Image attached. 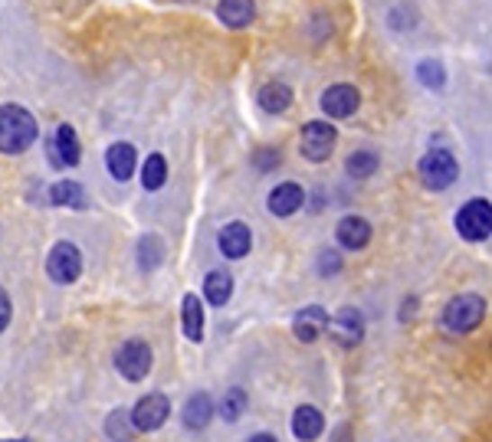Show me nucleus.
Here are the masks:
<instances>
[{
  "mask_svg": "<svg viewBox=\"0 0 492 442\" xmlns=\"http://www.w3.org/2000/svg\"><path fill=\"white\" fill-rule=\"evenodd\" d=\"M37 135V118L23 105H0V154H23Z\"/></svg>",
  "mask_w": 492,
  "mask_h": 442,
  "instance_id": "nucleus-1",
  "label": "nucleus"
},
{
  "mask_svg": "<svg viewBox=\"0 0 492 442\" xmlns=\"http://www.w3.org/2000/svg\"><path fill=\"white\" fill-rule=\"evenodd\" d=\"M483 318H486V298L473 295V292L450 298V305L443 308V325H447V331H453V334L476 331V328L483 325Z\"/></svg>",
  "mask_w": 492,
  "mask_h": 442,
  "instance_id": "nucleus-2",
  "label": "nucleus"
},
{
  "mask_svg": "<svg viewBox=\"0 0 492 442\" xmlns=\"http://www.w3.org/2000/svg\"><path fill=\"white\" fill-rule=\"evenodd\" d=\"M417 171H420L424 187L447 190V187H453V181L460 177V164H456V158L447 151V148H433V151H427L420 158Z\"/></svg>",
  "mask_w": 492,
  "mask_h": 442,
  "instance_id": "nucleus-3",
  "label": "nucleus"
},
{
  "mask_svg": "<svg viewBox=\"0 0 492 442\" xmlns=\"http://www.w3.org/2000/svg\"><path fill=\"white\" fill-rule=\"evenodd\" d=\"M456 233L463 236L466 243H483L492 233V207L489 200L476 197L469 200L460 213H456Z\"/></svg>",
  "mask_w": 492,
  "mask_h": 442,
  "instance_id": "nucleus-4",
  "label": "nucleus"
},
{
  "mask_svg": "<svg viewBox=\"0 0 492 442\" xmlns=\"http://www.w3.org/2000/svg\"><path fill=\"white\" fill-rule=\"evenodd\" d=\"M151 361H155V357H151V347H148V341H141V338H128L119 351H115V367H119V374L128 383H141V380L151 374Z\"/></svg>",
  "mask_w": 492,
  "mask_h": 442,
  "instance_id": "nucleus-5",
  "label": "nucleus"
},
{
  "mask_svg": "<svg viewBox=\"0 0 492 442\" xmlns=\"http://www.w3.org/2000/svg\"><path fill=\"white\" fill-rule=\"evenodd\" d=\"M335 141H338L335 125H328V122H305V125H302V135H299V151L305 161L322 164L332 158Z\"/></svg>",
  "mask_w": 492,
  "mask_h": 442,
  "instance_id": "nucleus-6",
  "label": "nucleus"
},
{
  "mask_svg": "<svg viewBox=\"0 0 492 442\" xmlns=\"http://www.w3.org/2000/svg\"><path fill=\"white\" fill-rule=\"evenodd\" d=\"M132 426H135V433H155L168 423V416H171V400L164 397V393H145V397L138 400L132 410Z\"/></svg>",
  "mask_w": 492,
  "mask_h": 442,
  "instance_id": "nucleus-7",
  "label": "nucleus"
},
{
  "mask_svg": "<svg viewBox=\"0 0 492 442\" xmlns=\"http://www.w3.org/2000/svg\"><path fill=\"white\" fill-rule=\"evenodd\" d=\"M46 272H50V279L56 282V285H73L76 279L82 275V253L79 246L73 243H56L53 249H50V256H46Z\"/></svg>",
  "mask_w": 492,
  "mask_h": 442,
  "instance_id": "nucleus-8",
  "label": "nucleus"
},
{
  "mask_svg": "<svg viewBox=\"0 0 492 442\" xmlns=\"http://www.w3.org/2000/svg\"><path fill=\"white\" fill-rule=\"evenodd\" d=\"M328 331H332V338H335L342 347H355V344H361V338H365V318H361L358 308H342V311L328 321Z\"/></svg>",
  "mask_w": 492,
  "mask_h": 442,
  "instance_id": "nucleus-9",
  "label": "nucleus"
},
{
  "mask_svg": "<svg viewBox=\"0 0 492 442\" xmlns=\"http://www.w3.org/2000/svg\"><path fill=\"white\" fill-rule=\"evenodd\" d=\"M358 105H361V95H358L355 86H345V82H338L332 89L322 92V112L328 118H348L355 115Z\"/></svg>",
  "mask_w": 492,
  "mask_h": 442,
  "instance_id": "nucleus-10",
  "label": "nucleus"
},
{
  "mask_svg": "<svg viewBox=\"0 0 492 442\" xmlns=\"http://www.w3.org/2000/svg\"><path fill=\"white\" fill-rule=\"evenodd\" d=\"M325 328H328V311L322 305L302 308L299 315L292 318V334H296V338H299L302 344L319 341L322 334H325Z\"/></svg>",
  "mask_w": 492,
  "mask_h": 442,
  "instance_id": "nucleus-11",
  "label": "nucleus"
},
{
  "mask_svg": "<svg viewBox=\"0 0 492 442\" xmlns=\"http://www.w3.org/2000/svg\"><path fill=\"white\" fill-rule=\"evenodd\" d=\"M217 246L227 259H243V256L250 253V246H253V233H250V226L237 220V223H227L220 230Z\"/></svg>",
  "mask_w": 492,
  "mask_h": 442,
  "instance_id": "nucleus-12",
  "label": "nucleus"
},
{
  "mask_svg": "<svg viewBox=\"0 0 492 442\" xmlns=\"http://www.w3.org/2000/svg\"><path fill=\"white\" fill-rule=\"evenodd\" d=\"M325 429V416H322L319 406L302 403L296 413H292V436L299 442H315Z\"/></svg>",
  "mask_w": 492,
  "mask_h": 442,
  "instance_id": "nucleus-13",
  "label": "nucleus"
},
{
  "mask_svg": "<svg viewBox=\"0 0 492 442\" xmlns=\"http://www.w3.org/2000/svg\"><path fill=\"white\" fill-rule=\"evenodd\" d=\"M302 203H305V190H302L299 184H292V181L273 187V194H269V200H266V207H269L273 217H292Z\"/></svg>",
  "mask_w": 492,
  "mask_h": 442,
  "instance_id": "nucleus-14",
  "label": "nucleus"
},
{
  "mask_svg": "<svg viewBox=\"0 0 492 442\" xmlns=\"http://www.w3.org/2000/svg\"><path fill=\"white\" fill-rule=\"evenodd\" d=\"M335 239L342 243V249L358 253V249H365V246L371 243V223H368L365 217H355V213H351V217H345L338 223Z\"/></svg>",
  "mask_w": 492,
  "mask_h": 442,
  "instance_id": "nucleus-15",
  "label": "nucleus"
},
{
  "mask_svg": "<svg viewBox=\"0 0 492 442\" xmlns=\"http://www.w3.org/2000/svg\"><path fill=\"white\" fill-rule=\"evenodd\" d=\"M53 164L56 167H76L82 158V148H79V138H76L73 125H59L56 128V135H53Z\"/></svg>",
  "mask_w": 492,
  "mask_h": 442,
  "instance_id": "nucleus-16",
  "label": "nucleus"
},
{
  "mask_svg": "<svg viewBox=\"0 0 492 442\" xmlns=\"http://www.w3.org/2000/svg\"><path fill=\"white\" fill-rule=\"evenodd\" d=\"M214 419V400H210L207 390H201V393H194L187 403H184L181 410V423L184 429H191V433H197V429H204V426Z\"/></svg>",
  "mask_w": 492,
  "mask_h": 442,
  "instance_id": "nucleus-17",
  "label": "nucleus"
},
{
  "mask_svg": "<svg viewBox=\"0 0 492 442\" xmlns=\"http://www.w3.org/2000/svg\"><path fill=\"white\" fill-rule=\"evenodd\" d=\"M105 164H109V174L115 181H128L132 174H135V164H138V154L135 148L128 145V141H115V145L105 151Z\"/></svg>",
  "mask_w": 492,
  "mask_h": 442,
  "instance_id": "nucleus-18",
  "label": "nucleus"
},
{
  "mask_svg": "<svg viewBox=\"0 0 492 442\" xmlns=\"http://www.w3.org/2000/svg\"><path fill=\"white\" fill-rule=\"evenodd\" d=\"M217 17L223 20V27L243 30V27L253 23L256 4H253V0H223V4L217 7Z\"/></svg>",
  "mask_w": 492,
  "mask_h": 442,
  "instance_id": "nucleus-19",
  "label": "nucleus"
},
{
  "mask_svg": "<svg viewBox=\"0 0 492 442\" xmlns=\"http://www.w3.org/2000/svg\"><path fill=\"white\" fill-rule=\"evenodd\" d=\"M233 295V275L223 269H214L207 272V279H204V298H207L210 305L223 308Z\"/></svg>",
  "mask_w": 492,
  "mask_h": 442,
  "instance_id": "nucleus-20",
  "label": "nucleus"
},
{
  "mask_svg": "<svg viewBox=\"0 0 492 442\" xmlns=\"http://www.w3.org/2000/svg\"><path fill=\"white\" fill-rule=\"evenodd\" d=\"M181 321H184V334H187V341H201L204 338V305L201 298L187 292L181 302Z\"/></svg>",
  "mask_w": 492,
  "mask_h": 442,
  "instance_id": "nucleus-21",
  "label": "nucleus"
},
{
  "mask_svg": "<svg viewBox=\"0 0 492 442\" xmlns=\"http://www.w3.org/2000/svg\"><path fill=\"white\" fill-rule=\"evenodd\" d=\"M292 105V89L286 82H266L260 89V109L269 112V115H283Z\"/></svg>",
  "mask_w": 492,
  "mask_h": 442,
  "instance_id": "nucleus-22",
  "label": "nucleus"
},
{
  "mask_svg": "<svg viewBox=\"0 0 492 442\" xmlns=\"http://www.w3.org/2000/svg\"><path fill=\"white\" fill-rule=\"evenodd\" d=\"M50 203H56V207L82 210L86 207V194H82V187L76 181H59L50 187Z\"/></svg>",
  "mask_w": 492,
  "mask_h": 442,
  "instance_id": "nucleus-23",
  "label": "nucleus"
},
{
  "mask_svg": "<svg viewBox=\"0 0 492 442\" xmlns=\"http://www.w3.org/2000/svg\"><path fill=\"white\" fill-rule=\"evenodd\" d=\"M246 403H250V397H246L243 387H230L223 397H220V406L214 410V413H220L227 423H237L240 416L246 413Z\"/></svg>",
  "mask_w": 492,
  "mask_h": 442,
  "instance_id": "nucleus-24",
  "label": "nucleus"
},
{
  "mask_svg": "<svg viewBox=\"0 0 492 442\" xmlns=\"http://www.w3.org/2000/svg\"><path fill=\"white\" fill-rule=\"evenodd\" d=\"M164 181H168V161H164V154H148L145 164H141V187L161 190Z\"/></svg>",
  "mask_w": 492,
  "mask_h": 442,
  "instance_id": "nucleus-25",
  "label": "nucleus"
},
{
  "mask_svg": "<svg viewBox=\"0 0 492 442\" xmlns=\"http://www.w3.org/2000/svg\"><path fill=\"white\" fill-rule=\"evenodd\" d=\"M105 436H109L112 442H132L135 439V426H132V416H128V410H112L109 416H105Z\"/></svg>",
  "mask_w": 492,
  "mask_h": 442,
  "instance_id": "nucleus-26",
  "label": "nucleus"
},
{
  "mask_svg": "<svg viewBox=\"0 0 492 442\" xmlns=\"http://www.w3.org/2000/svg\"><path fill=\"white\" fill-rule=\"evenodd\" d=\"M164 259V243L158 236H141V243H138V266L141 269H158Z\"/></svg>",
  "mask_w": 492,
  "mask_h": 442,
  "instance_id": "nucleus-27",
  "label": "nucleus"
},
{
  "mask_svg": "<svg viewBox=\"0 0 492 442\" xmlns=\"http://www.w3.org/2000/svg\"><path fill=\"white\" fill-rule=\"evenodd\" d=\"M345 171L355 177V181H365V177H371L374 171H378V154L374 151H355L351 158H348Z\"/></svg>",
  "mask_w": 492,
  "mask_h": 442,
  "instance_id": "nucleus-28",
  "label": "nucleus"
},
{
  "mask_svg": "<svg viewBox=\"0 0 492 442\" xmlns=\"http://www.w3.org/2000/svg\"><path fill=\"white\" fill-rule=\"evenodd\" d=\"M417 76L424 86H430V89H443V82H447V73H443V66L433 63V59H427V63L417 66Z\"/></svg>",
  "mask_w": 492,
  "mask_h": 442,
  "instance_id": "nucleus-29",
  "label": "nucleus"
},
{
  "mask_svg": "<svg viewBox=\"0 0 492 442\" xmlns=\"http://www.w3.org/2000/svg\"><path fill=\"white\" fill-rule=\"evenodd\" d=\"M338 272H342V256L335 249L319 253V275H338Z\"/></svg>",
  "mask_w": 492,
  "mask_h": 442,
  "instance_id": "nucleus-30",
  "label": "nucleus"
},
{
  "mask_svg": "<svg viewBox=\"0 0 492 442\" xmlns=\"http://www.w3.org/2000/svg\"><path fill=\"white\" fill-rule=\"evenodd\" d=\"M276 164H279V151H273V148H263V151L256 154V167H260V171H269Z\"/></svg>",
  "mask_w": 492,
  "mask_h": 442,
  "instance_id": "nucleus-31",
  "label": "nucleus"
},
{
  "mask_svg": "<svg viewBox=\"0 0 492 442\" xmlns=\"http://www.w3.org/2000/svg\"><path fill=\"white\" fill-rule=\"evenodd\" d=\"M10 315H14V305H10V295H7V292H4V289H0V334L7 331Z\"/></svg>",
  "mask_w": 492,
  "mask_h": 442,
  "instance_id": "nucleus-32",
  "label": "nucleus"
},
{
  "mask_svg": "<svg viewBox=\"0 0 492 442\" xmlns=\"http://www.w3.org/2000/svg\"><path fill=\"white\" fill-rule=\"evenodd\" d=\"M335 442H351V426H348V423L338 426V429H335Z\"/></svg>",
  "mask_w": 492,
  "mask_h": 442,
  "instance_id": "nucleus-33",
  "label": "nucleus"
},
{
  "mask_svg": "<svg viewBox=\"0 0 492 442\" xmlns=\"http://www.w3.org/2000/svg\"><path fill=\"white\" fill-rule=\"evenodd\" d=\"M250 442H279V439L269 436V433H256V436H250Z\"/></svg>",
  "mask_w": 492,
  "mask_h": 442,
  "instance_id": "nucleus-34",
  "label": "nucleus"
},
{
  "mask_svg": "<svg viewBox=\"0 0 492 442\" xmlns=\"http://www.w3.org/2000/svg\"><path fill=\"white\" fill-rule=\"evenodd\" d=\"M4 442H10V439H4ZM14 442H30V439H14Z\"/></svg>",
  "mask_w": 492,
  "mask_h": 442,
  "instance_id": "nucleus-35",
  "label": "nucleus"
}]
</instances>
